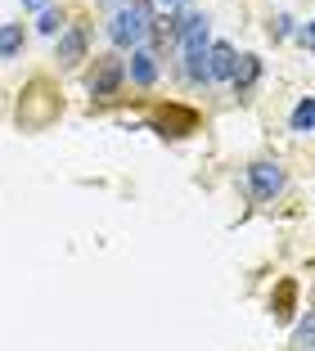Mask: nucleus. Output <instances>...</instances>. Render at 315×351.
Returning <instances> with one entry per match:
<instances>
[{
	"label": "nucleus",
	"instance_id": "nucleus-7",
	"mask_svg": "<svg viewBox=\"0 0 315 351\" xmlns=\"http://www.w3.org/2000/svg\"><path fill=\"white\" fill-rule=\"evenodd\" d=\"M82 59H86V32L68 27V32H63V41H59V63H63V68H77Z\"/></svg>",
	"mask_w": 315,
	"mask_h": 351
},
{
	"label": "nucleus",
	"instance_id": "nucleus-5",
	"mask_svg": "<svg viewBox=\"0 0 315 351\" xmlns=\"http://www.w3.org/2000/svg\"><path fill=\"white\" fill-rule=\"evenodd\" d=\"M234 63H239L234 45L230 41H212V50H207V82H230Z\"/></svg>",
	"mask_w": 315,
	"mask_h": 351
},
{
	"label": "nucleus",
	"instance_id": "nucleus-1",
	"mask_svg": "<svg viewBox=\"0 0 315 351\" xmlns=\"http://www.w3.org/2000/svg\"><path fill=\"white\" fill-rule=\"evenodd\" d=\"M207 14H189L180 23V59H185V77L189 82H207Z\"/></svg>",
	"mask_w": 315,
	"mask_h": 351
},
{
	"label": "nucleus",
	"instance_id": "nucleus-14",
	"mask_svg": "<svg viewBox=\"0 0 315 351\" xmlns=\"http://www.w3.org/2000/svg\"><path fill=\"white\" fill-rule=\"evenodd\" d=\"M297 41H302L306 50H315V23H306V27H297Z\"/></svg>",
	"mask_w": 315,
	"mask_h": 351
},
{
	"label": "nucleus",
	"instance_id": "nucleus-2",
	"mask_svg": "<svg viewBox=\"0 0 315 351\" xmlns=\"http://www.w3.org/2000/svg\"><path fill=\"white\" fill-rule=\"evenodd\" d=\"M248 189H253L257 203H270V198L284 189V167L279 162H253L248 167Z\"/></svg>",
	"mask_w": 315,
	"mask_h": 351
},
{
	"label": "nucleus",
	"instance_id": "nucleus-15",
	"mask_svg": "<svg viewBox=\"0 0 315 351\" xmlns=\"http://www.w3.org/2000/svg\"><path fill=\"white\" fill-rule=\"evenodd\" d=\"M23 10H50V0H23Z\"/></svg>",
	"mask_w": 315,
	"mask_h": 351
},
{
	"label": "nucleus",
	"instance_id": "nucleus-10",
	"mask_svg": "<svg viewBox=\"0 0 315 351\" xmlns=\"http://www.w3.org/2000/svg\"><path fill=\"white\" fill-rule=\"evenodd\" d=\"M288 122H293V131H315V95H306V99L297 104Z\"/></svg>",
	"mask_w": 315,
	"mask_h": 351
},
{
	"label": "nucleus",
	"instance_id": "nucleus-3",
	"mask_svg": "<svg viewBox=\"0 0 315 351\" xmlns=\"http://www.w3.org/2000/svg\"><path fill=\"white\" fill-rule=\"evenodd\" d=\"M122 77H126V63L117 59V54H104V59L95 63V73H91V95L95 99H113L117 86H122Z\"/></svg>",
	"mask_w": 315,
	"mask_h": 351
},
{
	"label": "nucleus",
	"instance_id": "nucleus-8",
	"mask_svg": "<svg viewBox=\"0 0 315 351\" xmlns=\"http://www.w3.org/2000/svg\"><path fill=\"white\" fill-rule=\"evenodd\" d=\"M126 73H131V82H135V86H153V77H158V63H153V54H149V50H135V54H131V68H126Z\"/></svg>",
	"mask_w": 315,
	"mask_h": 351
},
{
	"label": "nucleus",
	"instance_id": "nucleus-13",
	"mask_svg": "<svg viewBox=\"0 0 315 351\" xmlns=\"http://www.w3.org/2000/svg\"><path fill=\"white\" fill-rule=\"evenodd\" d=\"M288 32H293V19H288V14H279V19L270 23V36H275V41H284Z\"/></svg>",
	"mask_w": 315,
	"mask_h": 351
},
{
	"label": "nucleus",
	"instance_id": "nucleus-6",
	"mask_svg": "<svg viewBox=\"0 0 315 351\" xmlns=\"http://www.w3.org/2000/svg\"><path fill=\"white\" fill-rule=\"evenodd\" d=\"M257 77H261V59L257 54H239V63H234V77H230V86L239 95H248L257 86Z\"/></svg>",
	"mask_w": 315,
	"mask_h": 351
},
{
	"label": "nucleus",
	"instance_id": "nucleus-12",
	"mask_svg": "<svg viewBox=\"0 0 315 351\" xmlns=\"http://www.w3.org/2000/svg\"><path fill=\"white\" fill-rule=\"evenodd\" d=\"M297 347H306V351H315V315H306L302 324H297Z\"/></svg>",
	"mask_w": 315,
	"mask_h": 351
},
{
	"label": "nucleus",
	"instance_id": "nucleus-4",
	"mask_svg": "<svg viewBox=\"0 0 315 351\" xmlns=\"http://www.w3.org/2000/svg\"><path fill=\"white\" fill-rule=\"evenodd\" d=\"M144 32H149V19H144V10H135V5H131V10H117V14H113V23H108L113 45H122V50H126V45H135Z\"/></svg>",
	"mask_w": 315,
	"mask_h": 351
},
{
	"label": "nucleus",
	"instance_id": "nucleus-9",
	"mask_svg": "<svg viewBox=\"0 0 315 351\" xmlns=\"http://www.w3.org/2000/svg\"><path fill=\"white\" fill-rule=\"evenodd\" d=\"M23 50V23H5L0 27V59H14Z\"/></svg>",
	"mask_w": 315,
	"mask_h": 351
},
{
	"label": "nucleus",
	"instance_id": "nucleus-11",
	"mask_svg": "<svg viewBox=\"0 0 315 351\" xmlns=\"http://www.w3.org/2000/svg\"><path fill=\"white\" fill-rule=\"evenodd\" d=\"M59 27H63V14H59V10H41V23H36V32H41V36H54Z\"/></svg>",
	"mask_w": 315,
	"mask_h": 351
},
{
	"label": "nucleus",
	"instance_id": "nucleus-16",
	"mask_svg": "<svg viewBox=\"0 0 315 351\" xmlns=\"http://www.w3.org/2000/svg\"><path fill=\"white\" fill-rule=\"evenodd\" d=\"M163 5H176V0H163Z\"/></svg>",
	"mask_w": 315,
	"mask_h": 351
}]
</instances>
